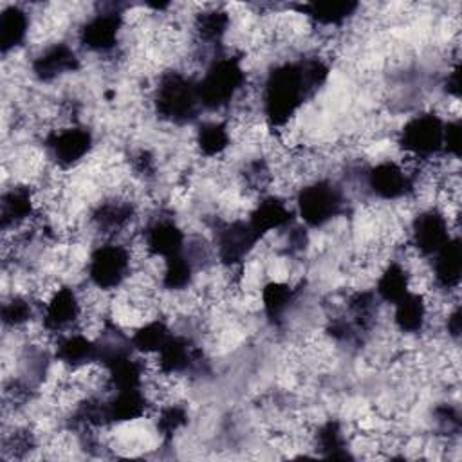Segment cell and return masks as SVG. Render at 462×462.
<instances>
[{
  "mask_svg": "<svg viewBox=\"0 0 462 462\" xmlns=\"http://www.w3.org/2000/svg\"><path fill=\"white\" fill-rule=\"evenodd\" d=\"M247 85L242 58L215 54L197 79V94L202 108L222 110L231 106Z\"/></svg>",
  "mask_w": 462,
  "mask_h": 462,
  "instance_id": "obj_1",
  "label": "cell"
},
{
  "mask_svg": "<svg viewBox=\"0 0 462 462\" xmlns=\"http://www.w3.org/2000/svg\"><path fill=\"white\" fill-rule=\"evenodd\" d=\"M152 103L157 116L171 125L191 123L202 108L197 81L180 70H166L159 76L152 92Z\"/></svg>",
  "mask_w": 462,
  "mask_h": 462,
  "instance_id": "obj_2",
  "label": "cell"
},
{
  "mask_svg": "<svg viewBox=\"0 0 462 462\" xmlns=\"http://www.w3.org/2000/svg\"><path fill=\"white\" fill-rule=\"evenodd\" d=\"M87 282L103 292L119 291L134 273V254L126 242H101L87 260Z\"/></svg>",
  "mask_w": 462,
  "mask_h": 462,
  "instance_id": "obj_3",
  "label": "cell"
},
{
  "mask_svg": "<svg viewBox=\"0 0 462 462\" xmlns=\"http://www.w3.org/2000/svg\"><path fill=\"white\" fill-rule=\"evenodd\" d=\"M343 188L328 179H314L296 191V215L305 227H323L343 213Z\"/></svg>",
  "mask_w": 462,
  "mask_h": 462,
  "instance_id": "obj_4",
  "label": "cell"
},
{
  "mask_svg": "<svg viewBox=\"0 0 462 462\" xmlns=\"http://www.w3.org/2000/svg\"><path fill=\"white\" fill-rule=\"evenodd\" d=\"M43 148L52 166L65 171L79 166L94 148V135L83 125H65L51 128L43 137Z\"/></svg>",
  "mask_w": 462,
  "mask_h": 462,
  "instance_id": "obj_5",
  "label": "cell"
},
{
  "mask_svg": "<svg viewBox=\"0 0 462 462\" xmlns=\"http://www.w3.org/2000/svg\"><path fill=\"white\" fill-rule=\"evenodd\" d=\"M444 119L437 112L413 116L399 132V144L406 157L430 162L433 155L442 153Z\"/></svg>",
  "mask_w": 462,
  "mask_h": 462,
  "instance_id": "obj_6",
  "label": "cell"
},
{
  "mask_svg": "<svg viewBox=\"0 0 462 462\" xmlns=\"http://www.w3.org/2000/svg\"><path fill=\"white\" fill-rule=\"evenodd\" d=\"M126 18L123 11L101 9L90 14L78 29L79 45L99 56H110L121 51V34L125 31Z\"/></svg>",
  "mask_w": 462,
  "mask_h": 462,
  "instance_id": "obj_7",
  "label": "cell"
},
{
  "mask_svg": "<svg viewBox=\"0 0 462 462\" xmlns=\"http://www.w3.org/2000/svg\"><path fill=\"white\" fill-rule=\"evenodd\" d=\"M453 222L437 208L428 206L420 209L408 226V245L422 258H431L451 236Z\"/></svg>",
  "mask_w": 462,
  "mask_h": 462,
  "instance_id": "obj_8",
  "label": "cell"
},
{
  "mask_svg": "<svg viewBox=\"0 0 462 462\" xmlns=\"http://www.w3.org/2000/svg\"><path fill=\"white\" fill-rule=\"evenodd\" d=\"M79 67V56L65 42L47 43L31 60V72L42 83H51L67 74H74Z\"/></svg>",
  "mask_w": 462,
  "mask_h": 462,
  "instance_id": "obj_9",
  "label": "cell"
},
{
  "mask_svg": "<svg viewBox=\"0 0 462 462\" xmlns=\"http://www.w3.org/2000/svg\"><path fill=\"white\" fill-rule=\"evenodd\" d=\"M392 312L393 327L401 334H420L430 323V309L426 294L410 291L402 300H399Z\"/></svg>",
  "mask_w": 462,
  "mask_h": 462,
  "instance_id": "obj_10",
  "label": "cell"
},
{
  "mask_svg": "<svg viewBox=\"0 0 462 462\" xmlns=\"http://www.w3.org/2000/svg\"><path fill=\"white\" fill-rule=\"evenodd\" d=\"M411 276L401 260H390L375 280L374 292L381 303L395 305L411 291Z\"/></svg>",
  "mask_w": 462,
  "mask_h": 462,
  "instance_id": "obj_11",
  "label": "cell"
},
{
  "mask_svg": "<svg viewBox=\"0 0 462 462\" xmlns=\"http://www.w3.org/2000/svg\"><path fill=\"white\" fill-rule=\"evenodd\" d=\"M31 25L29 13L20 5H7L0 11V47L4 56L25 43Z\"/></svg>",
  "mask_w": 462,
  "mask_h": 462,
  "instance_id": "obj_12",
  "label": "cell"
},
{
  "mask_svg": "<svg viewBox=\"0 0 462 462\" xmlns=\"http://www.w3.org/2000/svg\"><path fill=\"white\" fill-rule=\"evenodd\" d=\"M233 143V135L227 121H206L197 126L193 146L204 159L222 157Z\"/></svg>",
  "mask_w": 462,
  "mask_h": 462,
  "instance_id": "obj_13",
  "label": "cell"
}]
</instances>
